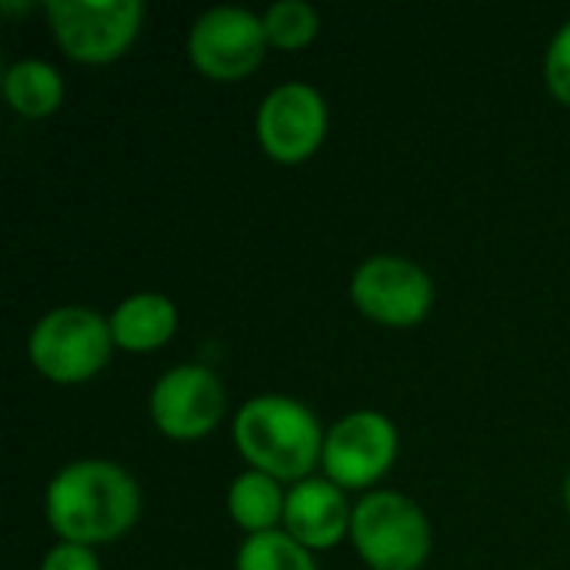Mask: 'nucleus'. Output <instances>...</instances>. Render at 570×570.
<instances>
[{
    "instance_id": "6e6552de",
    "label": "nucleus",
    "mask_w": 570,
    "mask_h": 570,
    "mask_svg": "<svg viewBox=\"0 0 570 570\" xmlns=\"http://www.w3.org/2000/svg\"><path fill=\"white\" fill-rule=\"evenodd\" d=\"M327 100L317 87L304 80H287L274 87L254 117V134L261 150L281 164L297 167L311 160L327 137Z\"/></svg>"
},
{
    "instance_id": "0eeeda50",
    "label": "nucleus",
    "mask_w": 570,
    "mask_h": 570,
    "mask_svg": "<svg viewBox=\"0 0 570 570\" xmlns=\"http://www.w3.org/2000/svg\"><path fill=\"white\" fill-rule=\"evenodd\" d=\"M354 307L381 327H417L434 307L431 274L397 254L367 257L351 277Z\"/></svg>"
},
{
    "instance_id": "9d476101",
    "label": "nucleus",
    "mask_w": 570,
    "mask_h": 570,
    "mask_svg": "<svg viewBox=\"0 0 570 570\" xmlns=\"http://www.w3.org/2000/svg\"><path fill=\"white\" fill-rule=\"evenodd\" d=\"M150 421L170 441H200L214 434L227 411L220 377L200 364L170 367L150 391Z\"/></svg>"
},
{
    "instance_id": "7ed1b4c3",
    "label": "nucleus",
    "mask_w": 570,
    "mask_h": 570,
    "mask_svg": "<svg viewBox=\"0 0 570 570\" xmlns=\"http://www.w3.org/2000/svg\"><path fill=\"white\" fill-rule=\"evenodd\" d=\"M114 347L110 317L90 307H53L27 337V357L33 371L63 387L94 381L110 364Z\"/></svg>"
},
{
    "instance_id": "a211bd4d",
    "label": "nucleus",
    "mask_w": 570,
    "mask_h": 570,
    "mask_svg": "<svg viewBox=\"0 0 570 570\" xmlns=\"http://www.w3.org/2000/svg\"><path fill=\"white\" fill-rule=\"evenodd\" d=\"M40 570H100V561L94 554V548H83V544H53L43 561H40Z\"/></svg>"
},
{
    "instance_id": "1a4fd4ad",
    "label": "nucleus",
    "mask_w": 570,
    "mask_h": 570,
    "mask_svg": "<svg viewBox=\"0 0 570 570\" xmlns=\"http://www.w3.org/2000/svg\"><path fill=\"white\" fill-rule=\"evenodd\" d=\"M401 434L381 411H354L327 428L324 438V478L341 491L374 488L397 461Z\"/></svg>"
},
{
    "instance_id": "f3484780",
    "label": "nucleus",
    "mask_w": 570,
    "mask_h": 570,
    "mask_svg": "<svg viewBox=\"0 0 570 570\" xmlns=\"http://www.w3.org/2000/svg\"><path fill=\"white\" fill-rule=\"evenodd\" d=\"M544 80L558 104L570 107V20L554 33L544 57Z\"/></svg>"
},
{
    "instance_id": "f257e3e1",
    "label": "nucleus",
    "mask_w": 570,
    "mask_h": 570,
    "mask_svg": "<svg viewBox=\"0 0 570 570\" xmlns=\"http://www.w3.org/2000/svg\"><path fill=\"white\" fill-rule=\"evenodd\" d=\"M140 488L130 471L104 458H83L53 474L43 494L50 531L67 544H114L140 521Z\"/></svg>"
},
{
    "instance_id": "39448f33",
    "label": "nucleus",
    "mask_w": 570,
    "mask_h": 570,
    "mask_svg": "<svg viewBox=\"0 0 570 570\" xmlns=\"http://www.w3.org/2000/svg\"><path fill=\"white\" fill-rule=\"evenodd\" d=\"M40 10L60 50L87 67L120 60L147 17L140 0H43Z\"/></svg>"
},
{
    "instance_id": "9b49d317",
    "label": "nucleus",
    "mask_w": 570,
    "mask_h": 570,
    "mask_svg": "<svg viewBox=\"0 0 570 570\" xmlns=\"http://www.w3.org/2000/svg\"><path fill=\"white\" fill-rule=\"evenodd\" d=\"M354 508L347 494L327 478H307L287 491L284 531L307 551H331L351 538Z\"/></svg>"
},
{
    "instance_id": "f03ea898",
    "label": "nucleus",
    "mask_w": 570,
    "mask_h": 570,
    "mask_svg": "<svg viewBox=\"0 0 570 570\" xmlns=\"http://www.w3.org/2000/svg\"><path fill=\"white\" fill-rule=\"evenodd\" d=\"M321 421L314 411L284 394H257L234 417V444L250 471L274 481H307L324 458Z\"/></svg>"
},
{
    "instance_id": "6ab92c4d",
    "label": "nucleus",
    "mask_w": 570,
    "mask_h": 570,
    "mask_svg": "<svg viewBox=\"0 0 570 570\" xmlns=\"http://www.w3.org/2000/svg\"><path fill=\"white\" fill-rule=\"evenodd\" d=\"M0 10H3V13H30L33 3H10V0H0Z\"/></svg>"
},
{
    "instance_id": "aec40b11",
    "label": "nucleus",
    "mask_w": 570,
    "mask_h": 570,
    "mask_svg": "<svg viewBox=\"0 0 570 570\" xmlns=\"http://www.w3.org/2000/svg\"><path fill=\"white\" fill-rule=\"evenodd\" d=\"M564 508H568V514H570V474H568V481H564Z\"/></svg>"
},
{
    "instance_id": "4468645a",
    "label": "nucleus",
    "mask_w": 570,
    "mask_h": 570,
    "mask_svg": "<svg viewBox=\"0 0 570 570\" xmlns=\"http://www.w3.org/2000/svg\"><path fill=\"white\" fill-rule=\"evenodd\" d=\"M284 504L287 494L281 491V481L261 471H244L227 488V514L247 538L277 531V524H284Z\"/></svg>"
},
{
    "instance_id": "423d86ee",
    "label": "nucleus",
    "mask_w": 570,
    "mask_h": 570,
    "mask_svg": "<svg viewBox=\"0 0 570 570\" xmlns=\"http://www.w3.org/2000/svg\"><path fill=\"white\" fill-rule=\"evenodd\" d=\"M264 20L247 7H210L187 33V57L214 83L247 80L267 57Z\"/></svg>"
},
{
    "instance_id": "2eb2a0df",
    "label": "nucleus",
    "mask_w": 570,
    "mask_h": 570,
    "mask_svg": "<svg viewBox=\"0 0 570 570\" xmlns=\"http://www.w3.org/2000/svg\"><path fill=\"white\" fill-rule=\"evenodd\" d=\"M267 43L277 50H304L321 37V13L304 0H277L264 13Z\"/></svg>"
},
{
    "instance_id": "f8f14e48",
    "label": "nucleus",
    "mask_w": 570,
    "mask_h": 570,
    "mask_svg": "<svg viewBox=\"0 0 570 570\" xmlns=\"http://www.w3.org/2000/svg\"><path fill=\"white\" fill-rule=\"evenodd\" d=\"M177 304L167 294L140 291L120 301L110 314L114 344L127 354H154L177 334Z\"/></svg>"
},
{
    "instance_id": "20e7f679",
    "label": "nucleus",
    "mask_w": 570,
    "mask_h": 570,
    "mask_svg": "<svg viewBox=\"0 0 570 570\" xmlns=\"http://www.w3.org/2000/svg\"><path fill=\"white\" fill-rule=\"evenodd\" d=\"M351 544L371 570H421L431 558V521L401 491H371L354 504Z\"/></svg>"
},
{
    "instance_id": "dca6fc26",
    "label": "nucleus",
    "mask_w": 570,
    "mask_h": 570,
    "mask_svg": "<svg viewBox=\"0 0 570 570\" xmlns=\"http://www.w3.org/2000/svg\"><path fill=\"white\" fill-rule=\"evenodd\" d=\"M237 570H317V561L287 531H267L240 544Z\"/></svg>"
},
{
    "instance_id": "ddd939ff",
    "label": "nucleus",
    "mask_w": 570,
    "mask_h": 570,
    "mask_svg": "<svg viewBox=\"0 0 570 570\" xmlns=\"http://www.w3.org/2000/svg\"><path fill=\"white\" fill-rule=\"evenodd\" d=\"M3 97L17 117L47 120L63 104V77L53 63L27 57L7 67L3 73Z\"/></svg>"
}]
</instances>
